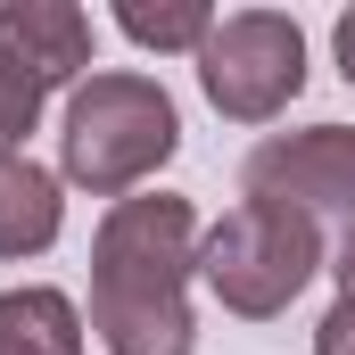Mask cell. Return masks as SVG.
Segmentation results:
<instances>
[{"label":"cell","instance_id":"obj_7","mask_svg":"<svg viewBox=\"0 0 355 355\" xmlns=\"http://www.w3.org/2000/svg\"><path fill=\"white\" fill-rule=\"evenodd\" d=\"M67 223L58 174L33 157H0V257H42Z\"/></svg>","mask_w":355,"mask_h":355},{"label":"cell","instance_id":"obj_3","mask_svg":"<svg viewBox=\"0 0 355 355\" xmlns=\"http://www.w3.org/2000/svg\"><path fill=\"white\" fill-rule=\"evenodd\" d=\"M314 265H322V232H314V215H297V207H281V198H240V207L207 232V248H198L207 289H215L232 314H248V322L281 314V306L314 281Z\"/></svg>","mask_w":355,"mask_h":355},{"label":"cell","instance_id":"obj_5","mask_svg":"<svg viewBox=\"0 0 355 355\" xmlns=\"http://www.w3.org/2000/svg\"><path fill=\"white\" fill-rule=\"evenodd\" d=\"M248 198H281L297 215H355V124L257 141L248 149Z\"/></svg>","mask_w":355,"mask_h":355},{"label":"cell","instance_id":"obj_10","mask_svg":"<svg viewBox=\"0 0 355 355\" xmlns=\"http://www.w3.org/2000/svg\"><path fill=\"white\" fill-rule=\"evenodd\" d=\"M42 99H50V83H42V75H25V67L0 50V157H25V132H33Z\"/></svg>","mask_w":355,"mask_h":355},{"label":"cell","instance_id":"obj_12","mask_svg":"<svg viewBox=\"0 0 355 355\" xmlns=\"http://www.w3.org/2000/svg\"><path fill=\"white\" fill-rule=\"evenodd\" d=\"M331 50H339V75H347V83H355V8H347V17H339V33H331Z\"/></svg>","mask_w":355,"mask_h":355},{"label":"cell","instance_id":"obj_4","mask_svg":"<svg viewBox=\"0 0 355 355\" xmlns=\"http://www.w3.org/2000/svg\"><path fill=\"white\" fill-rule=\"evenodd\" d=\"M198 83L232 124H272L297 91H306V33L281 8H240L215 17L207 50H198Z\"/></svg>","mask_w":355,"mask_h":355},{"label":"cell","instance_id":"obj_6","mask_svg":"<svg viewBox=\"0 0 355 355\" xmlns=\"http://www.w3.org/2000/svg\"><path fill=\"white\" fill-rule=\"evenodd\" d=\"M0 50L25 67V75H42V83H83L91 67V17L75 0H0Z\"/></svg>","mask_w":355,"mask_h":355},{"label":"cell","instance_id":"obj_13","mask_svg":"<svg viewBox=\"0 0 355 355\" xmlns=\"http://www.w3.org/2000/svg\"><path fill=\"white\" fill-rule=\"evenodd\" d=\"M339 289H355V232L339 240Z\"/></svg>","mask_w":355,"mask_h":355},{"label":"cell","instance_id":"obj_8","mask_svg":"<svg viewBox=\"0 0 355 355\" xmlns=\"http://www.w3.org/2000/svg\"><path fill=\"white\" fill-rule=\"evenodd\" d=\"M0 355H83V314L67 289H0Z\"/></svg>","mask_w":355,"mask_h":355},{"label":"cell","instance_id":"obj_9","mask_svg":"<svg viewBox=\"0 0 355 355\" xmlns=\"http://www.w3.org/2000/svg\"><path fill=\"white\" fill-rule=\"evenodd\" d=\"M116 25L141 42V50H207V33H215V8L207 0H124L116 8Z\"/></svg>","mask_w":355,"mask_h":355},{"label":"cell","instance_id":"obj_2","mask_svg":"<svg viewBox=\"0 0 355 355\" xmlns=\"http://www.w3.org/2000/svg\"><path fill=\"white\" fill-rule=\"evenodd\" d=\"M182 149V116L166 83L149 75H83L67 99V132H58V174L91 198H132Z\"/></svg>","mask_w":355,"mask_h":355},{"label":"cell","instance_id":"obj_1","mask_svg":"<svg viewBox=\"0 0 355 355\" xmlns=\"http://www.w3.org/2000/svg\"><path fill=\"white\" fill-rule=\"evenodd\" d=\"M190 265H198V215L174 190L116 198L91 240V331L107 355H190Z\"/></svg>","mask_w":355,"mask_h":355},{"label":"cell","instance_id":"obj_11","mask_svg":"<svg viewBox=\"0 0 355 355\" xmlns=\"http://www.w3.org/2000/svg\"><path fill=\"white\" fill-rule=\"evenodd\" d=\"M314 355H355V289H339V306L322 314V331H314Z\"/></svg>","mask_w":355,"mask_h":355}]
</instances>
